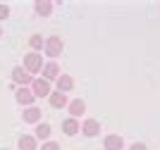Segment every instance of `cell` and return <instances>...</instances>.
Masks as SVG:
<instances>
[{
	"instance_id": "1",
	"label": "cell",
	"mask_w": 160,
	"mask_h": 150,
	"mask_svg": "<svg viewBox=\"0 0 160 150\" xmlns=\"http://www.w3.org/2000/svg\"><path fill=\"white\" fill-rule=\"evenodd\" d=\"M43 69V57H41L38 52H29L27 57H24V72L31 76L33 72H41Z\"/></svg>"
},
{
	"instance_id": "2",
	"label": "cell",
	"mask_w": 160,
	"mask_h": 150,
	"mask_svg": "<svg viewBox=\"0 0 160 150\" xmlns=\"http://www.w3.org/2000/svg\"><path fill=\"white\" fill-rule=\"evenodd\" d=\"M31 93H33V98H46V95H50V81H46V79H33L31 81Z\"/></svg>"
},
{
	"instance_id": "3",
	"label": "cell",
	"mask_w": 160,
	"mask_h": 150,
	"mask_svg": "<svg viewBox=\"0 0 160 150\" xmlns=\"http://www.w3.org/2000/svg\"><path fill=\"white\" fill-rule=\"evenodd\" d=\"M46 55H48V57H58V55H62V38H60V36H50V38L46 41Z\"/></svg>"
},
{
	"instance_id": "4",
	"label": "cell",
	"mask_w": 160,
	"mask_h": 150,
	"mask_svg": "<svg viewBox=\"0 0 160 150\" xmlns=\"http://www.w3.org/2000/svg\"><path fill=\"white\" fill-rule=\"evenodd\" d=\"M12 79H14V84H19L22 88H24L27 84H31V81H33V79L29 76L27 72H24V67H14V69H12Z\"/></svg>"
},
{
	"instance_id": "5",
	"label": "cell",
	"mask_w": 160,
	"mask_h": 150,
	"mask_svg": "<svg viewBox=\"0 0 160 150\" xmlns=\"http://www.w3.org/2000/svg\"><path fill=\"white\" fill-rule=\"evenodd\" d=\"M22 119H24L27 124H38V119H41V110L31 105V107H27V110L22 112Z\"/></svg>"
},
{
	"instance_id": "6",
	"label": "cell",
	"mask_w": 160,
	"mask_h": 150,
	"mask_svg": "<svg viewBox=\"0 0 160 150\" xmlns=\"http://www.w3.org/2000/svg\"><path fill=\"white\" fill-rule=\"evenodd\" d=\"M79 129L84 131L86 136H98V131H100V124L96 122V119H86V122H84V124H81Z\"/></svg>"
},
{
	"instance_id": "7",
	"label": "cell",
	"mask_w": 160,
	"mask_h": 150,
	"mask_svg": "<svg viewBox=\"0 0 160 150\" xmlns=\"http://www.w3.org/2000/svg\"><path fill=\"white\" fill-rule=\"evenodd\" d=\"M103 148L105 150H122L124 148V141H122V136H108L105 143H103Z\"/></svg>"
},
{
	"instance_id": "8",
	"label": "cell",
	"mask_w": 160,
	"mask_h": 150,
	"mask_svg": "<svg viewBox=\"0 0 160 150\" xmlns=\"http://www.w3.org/2000/svg\"><path fill=\"white\" fill-rule=\"evenodd\" d=\"M58 76H60V67L55 65V62H48V65L43 67V79L50 81V79H58Z\"/></svg>"
},
{
	"instance_id": "9",
	"label": "cell",
	"mask_w": 160,
	"mask_h": 150,
	"mask_svg": "<svg viewBox=\"0 0 160 150\" xmlns=\"http://www.w3.org/2000/svg\"><path fill=\"white\" fill-rule=\"evenodd\" d=\"M50 105H53L55 110H60V107H65V105H69V100H67L65 93H50Z\"/></svg>"
},
{
	"instance_id": "10",
	"label": "cell",
	"mask_w": 160,
	"mask_h": 150,
	"mask_svg": "<svg viewBox=\"0 0 160 150\" xmlns=\"http://www.w3.org/2000/svg\"><path fill=\"white\" fill-rule=\"evenodd\" d=\"M72 76H67V74H62V76H58V93H67V91H72Z\"/></svg>"
},
{
	"instance_id": "11",
	"label": "cell",
	"mask_w": 160,
	"mask_h": 150,
	"mask_svg": "<svg viewBox=\"0 0 160 150\" xmlns=\"http://www.w3.org/2000/svg\"><path fill=\"white\" fill-rule=\"evenodd\" d=\"M17 103L19 105H31L33 103V93L29 91V88H19V91H17Z\"/></svg>"
},
{
	"instance_id": "12",
	"label": "cell",
	"mask_w": 160,
	"mask_h": 150,
	"mask_svg": "<svg viewBox=\"0 0 160 150\" xmlns=\"http://www.w3.org/2000/svg\"><path fill=\"white\" fill-rule=\"evenodd\" d=\"M69 112H72V119L84 114V112H86V103H84V100H72V103H69Z\"/></svg>"
},
{
	"instance_id": "13",
	"label": "cell",
	"mask_w": 160,
	"mask_h": 150,
	"mask_svg": "<svg viewBox=\"0 0 160 150\" xmlns=\"http://www.w3.org/2000/svg\"><path fill=\"white\" fill-rule=\"evenodd\" d=\"M62 131H65L67 136H74V133L79 131V122H77V119H65V122H62Z\"/></svg>"
},
{
	"instance_id": "14",
	"label": "cell",
	"mask_w": 160,
	"mask_h": 150,
	"mask_svg": "<svg viewBox=\"0 0 160 150\" xmlns=\"http://www.w3.org/2000/svg\"><path fill=\"white\" fill-rule=\"evenodd\" d=\"M33 10H36V14H41V17H48V14L53 12V2H36Z\"/></svg>"
},
{
	"instance_id": "15",
	"label": "cell",
	"mask_w": 160,
	"mask_h": 150,
	"mask_svg": "<svg viewBox=\"0 0 160 150\" xmlns=\"http://www.w3.org/2000/svg\"><path fill=\"white\" fill-rule=\"evenodd\" d=\"M19 150H36V138L33 136H22L19 138Z\"/></svg>"
},
{
	"instance_id": "16",
	"label": "cell",
	"mask_w": 160,
	"mask_h": 150,
	"mask_svg": "<svg viewBox=\"0 0 160 150\" xmlns=\"http://www.w3.org/2000/svg\"><path fill=\"white\" fill-rule=\"evenodd\" d=\"M36 138H38V141L50 138V126H48V124H38V126H36Z\"/></svg>"
},
{
	"instance_id": "17",
	"label": "cell",
	"mask_w": 160,
	"mask_h": 150,
	"mask_svg": "<svg viewBox=\"0 0 160 150\" xmlns=\"http://www.w3.org/2000/svg\"><path fill=\"white\" fill-rule=\"evenodd\" d=\"M29 46H31L33 50H41V48H43V38H41V36H31V41H29Z\"/></svg>"
},
{
	"instance_id": "18",
	"label": "cell",
	"mask_w": 160,
	"mask_h": 150,
	"mask_svg": "<svg viewBox=\"0 0 160 150\" xmlns=\"http://www.w3.org/2000/svg\"><path fill=\"white\" fill-rule=\"evenodd\" d=\"M10 17V7L7 5H0V19H7Z\"/></svg>"
},
{
	"instance_id": "19",
	"label": "cell",
	"mask_w": 160,
	"mask_h": 150,
	"mask_svg": "<svg viewBox=\"0 0 160 150\" xmlns=\"http://www.w3.org/2000/svg\"><path fill=\"white\" fill-rule=\"evenodd\" d=\"M41 150H60V145L50 141V143H43V148H41Z\"/></svg>"
},
{
	"instance_id": "20",
	"label": "cell",
	"mask_w": 160,
	"mask_h": 150,
	"mask_svg": "<svg viewBox=\"0 0 160 150\" xmlns=\"http://www.w3.org/2000/svg\"><path fill=\"white\" fill-rule=\"evenodd\" d=\"M129 150H148V148H146V145H143V143H134V145H132V148H129Z\"/></svg>"
},
{
	"instance_id": "21",
	"label": "cell",
	"mask_w": 160,
	"mask_h": 150,
	"mask_svg": "<svg viewBox=\"0 0 160 150\" xmlns=\"http://www.w3.org/2000/svg\"><path fill=\"white\" fill-rule=\"evenodd\" d=\"M0 36H2V29H0Z\"/></svg>"
},
{
	"instance_id": "22",
	"label": "cell",
	"mask_w": 160,
	"mask_h": 150,
	"mask_svg": "<svg viewBox=\"0 0 160 150\" xmlns=\"http://www.w3.org/2000/svg\"><path fill=\"white\" fill-rule=\"evenodd\" d=\"M2 150H5V148H2Z\"/></svg>"
}]
</instances>
